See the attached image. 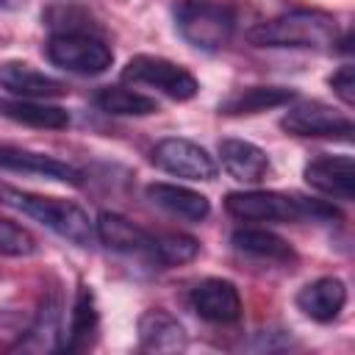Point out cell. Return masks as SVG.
<instances>
[{
  "label": "cell",
  "instance_id": "cell-12",
  "mask_svg": "<svg viewBox=\"0 0 355 355\" xmlns=\"http://www.w3.org/2000/svg\"><path fill=\"white\" fill-rule=\"evenodd\" d=\"M94 236L114 252H130V255H150L153 247V236L150 230L139 227L136 222H130L122 214L114 211H103L94 222Z\"/></svg>",
  "mask_w": 355,
  "mask_h": 355
},
{
  "label": "cell",
  "instance_id": "cell-21",
  "mask_svg": "<svg viewBox=\"0 0 355 355\" xmlns=\"http://www.w3.org/2000/svg\"><path fill=\"white\" fill-rule=\"evenodd\" d=\"M61 297L58 291L44 294L39 313L28 330V336L19 341V349H33V352H47L61 347Z\"/></svg>",
  "mask_w": 355,
  "mask_h": 355
},
{
  "label": "cell",
  "instance_id": "cell-11",
  "mask_svg": "<svg viewBox=\"0 0 355 355\" xmlns=\"http://www.w3.org/2000/svg\"><path fill=\"white\" fill-rule=\"evenodd\" d=\"M0 169L36 175V178H44V180H58V183H72V186H78L83 180V175L72 164L42 155V153H33V150L11 147V144H0Z\"/></svg>",
  "mask_w": 355,
  "mask_h": 355
},
{
  "label": "cell",
  "instance_id": "cell-24",
  "mask_svg": "<svg viewBox=\"0 0 355 355\" xmlns=\"http://www.w3.org/2000/svg\"><path fill=\"white\" fill-rule=\"evenodd\" d=\"M197 252H200V244H197L194 236H186V233H158V236H153V247H150L147 261L158 263L161 269H169V266H180V263L194 261Z\"/></svg>",
  "mask_w": 355,
  "mask_h": 355
},
{
  "label": "cell",
  "instance_id": "cell-19",
  "mask_svg": "<svg viewBox=\"0 0 355 355\" xmlns=\"http://www.w3.org/2000/svg\"><path fill=\"white\" fill-rule=\"evenodd\" d=\"M294 97H297V92L294 89H286V86H247V89H239V92L227 94L219 103V114H227V116L261 114V111L286 105Z\"/></svg>",
  "mask_w": 355,
  "mask_h": 355
},
{
  "label": "cell",
  "instance_id": "cell-14",
  "mask_svg": "<svg viewBox=\"0 0 355 355\" xmlns=\"http://www.w3.org/2000/svg\"><path fill=\"white\" fill-rule=\"evenodd\" d=\"M97 327H100V313H97V305H94V291L86 283H80L78 291H75L69 324L61 333V347L58 349H64V352H83V349H89L94 344Z\"/></svg>",
  "mask_w": 355,
  "mask_h": 355
},
{
  "label": "cell",
  "instance_id": "cell-9",
  "mask_svg": "<svg viewBox=\"0 0 355 355\" xmlns=\"http://www.w3.org/2000/svg\"><path fill=\"white\" fill-rule=\"evenodd\" d=\"M191 311L214 324H230L241 316V297L239 288L230 280L222 277H205L200 280L189 294Z\"/></svg>",
  "mask_w": 355,
  "mask_h": 355
},
{
  "label": "cell",
  "instance_id": "cell-23",
  "mask_svg": "<svg viewBox=\"0 0 355 355\" xmlns=\"http://www.w3.org/2000/svg\"><path fill=\"white\" fill-rule=\"evenodd\" d=\"M94 103L100 111L114 114V116H144V114H155L158 103L141 92H130L125 86H103L94 94Z\"/></svg>",
  "mask_w": 355,
  "mask_h": 355
},
{
  "label": "cell",
  "instance_id": "cell-26",
  "mask_svg": "<svg viewBox=\"0 0 355 355\" xmlns=\"http://www.w3.org/2000/svg\"><path fill=\"white\" fill-rule=\"evenodd\" d=\"M330 89L338 94V100L344 105H352L355 103V72H352V64H341L330 75Z\"/></svg>",
  "mask_w": 355,
  "mask_h": 355
},
{
  "label": "cell",
  "instance_id": "cell-27",
  "mask_svg": "<svg viewBox=\"0 0 355 355\" xmlns=\"http://www.w3.org/2000/svg\"><path fill=\"white\" fill-rule=\"evenodd\" d=\"M0 6H11V0H0Z\"/></svg>",
  "mask_w": 355,
  "mask_h": 355
},
{
  "label": "cell",
  "instance_id": "cell-5",
  "mask_svg": "<svg viewBox=\"0 0 355 355\" xmlns=\"http://www.w3.org/2000/svg\"><path fill=\"white\" fill-rule=\"evenodd\" d=\"M47 58L75 75H100L111 67V47L94 33H53L44 44Z\"/></svg>",
  "mask_w": 355,
  "mask_h": 355
},
{
  "label": "cell",
  "instance_id": "cell-25",
  "mask_svg": "<svg viewBox=\"0 0 355 355\" xmlns=\"http://www.w3.org/2000/svg\"><path fill=\"white\" fill-rule=\"evenodd\" d=\"M36 252V239L17 222L0 216V255L8 258H25Z\"/></svg>",
  "mask_w": 355,
  "mask_h": 355
},
{
  "label": "cell",
  "instance_id": "cell-13",
  "mask_svg": "<svg viewBox=\"0 0 355 355\" xmlns=\"http://www.w3.org/2000/svg\"><path fill=\"white\" fill-rule=\"evenodd\" d=\"M0 89L28 97V100H47V97H61L67 86L39 69H33L25 61H0Z\"/></svg>",
  "mask_w": 355,
  "mask_h": 355
},
{
  "label": "cell",
  "instance_id": "cell-17",
  "mask_svg": "<svg viewBox=\"0 0 355 355\" xmlns=\"http://www.w3.org/2000/svg\"><path fill=\"white\" fill-rule=\"evenodd\" d=\"M219 158L230 178L241 183H258L269 172V155L244 139H222L219 141Z\"/></svg>",
  "mask_w": 355,
  "mask_h": 355
},
{
  "label": "cell",
  "instance_id": "cell-2",
  "mask_svg": "<svg viewBox=\"0 0 355 355\" xmlns=\"http://www.w3.org/2000/svg\"><path fill=\"white\" fill-rule=\"evenodd\" d=\"M338 36L336 17L327 11L313 8H297L286 11L280 17H272L266 22H258L247 31L250 44L255 47H333Z\"/></svg>",
  "mask_w": 355,
  "mask_h": 355
},
{
  "label": "cell",
  "instance_id": "cell-3",
  "mask_svg": "<svg viewBox=\"0 0 355 355\" xmlns=\"http://www.w3.org/2000/svg\"><path fill=\"white\" fill-rule=\"evenodd\" d=\"M225 211L244 222H302V219H341L338 208L324 200H305L280 191H230Z\"/></svg>",
  "mask_w": 355,
  "mask_h": 355
},
{
  "label": "cell",
  "instance_id": "cell-10",
  "mask_svg": "<svg viewBox=\"0 0 355 355\" xmlns=\"http://www.w3.org/2000/svg\"><path fill=\"white\" fill-rule=\"evenodd\" d=\"M305 183L327 197L349 202L355 197V161L349 155H322L305 166Z\"/></svg>",
  "mask_w": 355,
  "mask_h": 355
},
{
  "label": "cell",
  "instance_id": "cell-20",
  "mask_svg": "<svg viewBox=\"0 0 355 355\" xmlns=\"http://www.w3.org/2000/svg\"><path fill=\"white\" fill-rule=\"evenodd\" d=\"M0 116L19 122V125H31V128H47V130H64L69 128V114L61 105H47L39 100H28V97H14L6 100L0 97Z\"/></svg>",
  "mask_w": 355,
  "mask_h": 355
},
{
  "label": "cell",
  "instance_id": "cell-7",
  "mask_svg": "<svg viewBox=\"0 0 355 355\" xmlns=\"http://www.w3.org/2000/svg\"><path fill=\"white\" fill-rule=\"evenodd\" d=\"M280 128L294 136H311V139H349L352 136V119L316 100L291 105L283 114Z\"/></svg>",
  "mask_w": 355,
  "mask_h": 355
},
{
  "label": "cell",
  "instance_id": "cell-8",
  "mask_svg": "<svg viewBox=\"0 0 355 355\" xmlns=\"http://www.w3.org/2000/svg\"><path fill=\"white\" fill-rule=\"evenodd\" d=\"M153 164L175 178L186 180H214L216 178V161L208 155L205 147L189 141V139H161L153 147Z\"/></svg>",
  "mask_w": 355,
  "mask_h": 355
},
{
  "label": "cell",
  "instance_id": "cell-15",
  "mask_svg": "<svg viewBox=\"0 0 355 355\" xmlns=\"http://www.w3.org/2000/svg\"><path fill=\"white\" fill-rule=\"evenodd\" d=\"M347 305V286L338 277H319L297 291V308L313 322H333Z\"/></svg>",
  "mask_w": 355,
  "mask_h": 355
},
{
  "label": "cell",
  "instance_id": "cell-6",
  "mask_svg": "<svg viewBox=\"0 0 355 355\" xmlns=\"http://www.w3.org/2000/svg\"><path fill=\"white\" fill-rule=\"evenodd\" d=\"M122 80L153 86L172 100H191L200 92L197 78L186 67L161 55H133L122 69Z\"/></svg>",
  "mask_w": 355,
  "mask_h": 355
},
{
  "label": "cell",
  "instance_id": "cell-22",
  "mask_svg": "<svg viewBox=\"0 0 355 355\" xmlns=\"http://www.w3.org/2000/svg\"><path fill=\"white\" fill-rule=\"evenodd\" d=\"M230 241L239 252H247L252 258H263V261H275V263L297 261L294 247L286 239H280L277 233L263 230V227H241L230 236Z\"/></svg>",
  "mask_w": 355,
  "mask_h": 355
},
{
  "label": "cell",
  "instance_id": "cell-18",
  "mask_svg": "<svg viewBox=\"0 0 355 355\" xmlns=\"http://www.w3.org/2000/svg\"><path fill=\"white\" fill-rule=\"evenodd\" d=\"M147 200L155 202L158 208L169 211L172 216L189 219V222H200L211 214V202L205 194L191 191L186 186H175V183H150L147 186Z\"/></svg>",
  "mask_w": 355,
  "mask_h": 355
},
{
  "label": "cell",
  "instance_id": "cell-16",
  "mask_svg": "<svg viewBox=\"0 0 355 355\" xmlns=\"http://www.w3.org/2000/svg\"><path fill=\"white\" fill-rule=\"evenodd\" d=\"M139 341L147 352H180L189 344L183 324L164 308H147L139 316Z\"/></svg>",
  "mask_w": 355,
  "mask_h": 355
},
{
  "label": "cell",
  "instance_id": "cell-1",
  "mask_svg": "<svg viewBox=\"0 0 355 355\" xmlns=\"http://www.w3.org/2000/svg\"><path fill=\"white\" fill-rule=\"evenodd\" d=\"M0 205L36 219L47 230L58 233L61 239H67L78 247H89L94 239V222L89 219V214L80 205H75L69 200L44 197V194H33V191H22L17 186L0 183Z\"/></svg>",
  "mask_w": 355,
  "mask_h": 355
},
{
  "label": "cell",
  "instance_id": "cell-4",
  "mask_svg": "<svg viewBox=\"0 0 355 355\" xmlns=\"http://www.w3.org/2000/svg\"><path fill=\"white\" fill-rule=\"evenodd\" d=\"M175 25L197 50H219L236 31V8L227 0H178Z\"/></svg>",
  "mask_w": 355,
  "mask_h": 355
}]
</instances>
